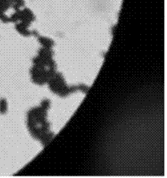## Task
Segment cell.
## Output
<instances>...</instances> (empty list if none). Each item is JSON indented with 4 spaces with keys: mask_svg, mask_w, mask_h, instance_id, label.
Returning a JSON list of instances; mask_svg holds the SVG:
<instances>
[{
    "mask_svg": "<svg viewBox=\"0 0 167 178\" xmlns=\"http://www.w3.org/2000/svg\"><path fill=\"white\" fill-rule=\"evenodd\" d=\"M12 5L11 0H0V11L6 13Z\"/></svg>",
    "mask_w": 167,
    "mask_h": 178,
    "instance_id": "obj_1",
    "label": "cell"
},
{
    "mask_svg": "<svg viewBox=\"0 0 167 178\" xmlns=\"http://www.w3.org/2000/svg\"><path fill=\"white\" fill-rule=\"evenodd\" d=\"M8 111V104L6 99L2 98L0 99V114L6 115Z\"/></svg>",
    "mask_w": 167,
    "mask_h": 178,
    "instance_id": "obj_2",
    "label": "cell"
},
{
    "mask_svg": "<svg viewBox=\"0 0 167 178\" xmlns=\"http://www.w3.org/2000/svg\"><path fill=\"white\" fill-rule=\"evenodd\" d=\"M16 29L18 31V32L20 33L21 34L24 36H27L29 34L28 31L26 30V26H25L24 24H17L16 26Z\"/></svg>",
    "mask_w": 167,
    "mask_h": 178,
    "instance_id": "obj_3",
    "label": "cell"
},
{
    "mask_svg": "<svg viewBox=\"0 0 167 178\" xmlns=\"http://www.w3.org/2000/svg\"><path fill=\"white\" fill-rule=\"evenodd\" d=\"M0 20L3 23H8L10 22V17H8L5 12L0 11Z\"/></svg>",
    "mask_w": 167,
    "mask_h": 178,
    "instance_id": "obj_4",
    "label": "cell"
}]
</instances>
